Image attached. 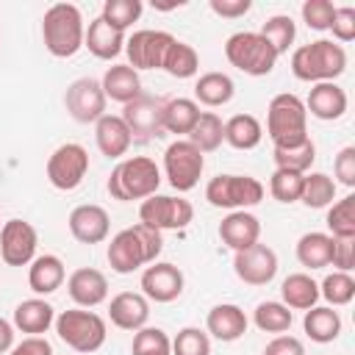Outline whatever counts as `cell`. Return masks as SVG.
Wrapping results in <instances>:
<instances>
[{"label":"cell","mask_w":355,"mask_h":355,"mask_svg":"<svg viewBox=\"0 0 355 355\" xmlns=\"http://www.w3.org/2000/svg\"><path fill=\"white\" fill-rule=\"evenodd\" d=\"M164 250V236L161 230L155 227H147V225H133V227H125L119 230L111 244H108V266L116 272V275H133L136 269H141L144 263H155L158 255Z\"/></svg>","instance_id":"obj_1"},{"label":"cell","mask_w":355,"mask_h":355,"mask_svg":"<svg viewBox=\"0 0 355 355\" xmlns=\"http://www.w3.org/2000/svg\"><path fill=\"white\" fill-rule=\"evenodd\" d=\"M133 355H169L172 352V341L161 327H141L133 336Z\"/></svg>","instance_id":"obj_45"},{"label":"cell","mask_w":355,"mask_h":355,"mask_svg":"<svg viewBox=\"0 0 355 355\" xmlns=\"http://www.w3.org/2000/svg\"><path fill=\"white\" fill-rule=\"evenodd\" d=\"M64 105L75 122L89 125V122H97L100 116H105V92H103L100 80L78 78L69 83V89L64 94Z\"/></svg>","instance_id":"obj_14"},{"label":"cell","mask_w":355,"mask_h":355,"mask_svg":"<svg viewBox=\"0 0 355 355\" xmlns=\"http://www.w3.org/2000/svg\"><path fill=\"white\" fill-rule=\"evenodd\" d=\"M236 94V83L230 75L225 72H205L197 78L194 83V103H202L208 108H219V105H227Z\"/></svg>","instance_id":"obj_30"},{"label":"cell","mask_w":355,"mask_h":355,"mask_svg":"<svg viewBox=\"0 0 355 355\" xmlns=\"http://www.w3.org/2000/svg\"><path fill=\"white\" fill-rule=\"evenodd\" d=\"M300 11H302V19L311 31H330L336 6L330 0H305Z\"/></svg>","instance_id":"obj_47"},{"label":"cell","mask_w":355,"mask_h":355,"mask_svg":"<svg viewBox=\"0 0 355 355\" xmlns=\"http://www.w3.org/2000/svg\"><path fill=\"white\" fill-rule=\"evenodd\" d=\"M94 139H97L100 153L108 158H122L133 144V136H130L125 119L114 116V114H105L94 122Z\"/></svg>","instance_id":"obj_24"},{"label":"cell","mask_w":355,"mask_h":355,"mask_svg":"<svg viewBox=\"0 0 355 355\" xmlns=\"http://www.w3.org/2000/svg\"><path fill=\"white\" fill-rule=\"evenodd\" d=\"M164 97H155V94H139L136 100L125 103L122 108V119L130 130V136L136 141H150V139H158L164 136Z\"/></svg>","instance_id":"obj_12"},{"label":"cell","mask_w":355,"mask_h":355,"mask_svg":"<svg viewBox=\"0 0 355 355\" xmlns=\"http://www.w3.org/2000/svg\"><path fill=\"white\" fill-rule=\"evenodd\" d=\"M64 280H67V269L58 255L44 252L28 263V286H31V291H36L42 297L58 291L64 286Z\"/></svg>","instance_id":"obj_25"},{"label":"cell","mask_w":355,"mask_h":355,"mask_svg":"<svg viewBox=\"0 0 355 355\" xmlns=\"http://www.w3.org/2000/svg\"><path fill=\"white\" fill-rule=\"evenodd\" d=\"M83 47H89V53L100 61H111L125 50V33L116 31L114 25H108L103 17L89 22V31L83 36Z\"/></svg>","instance_id":"obj_26"},{"label":"cell","mask_w":355,"mask_h":355,"mask_svg":"<svg viewBox=\"0 0 355 355\" xmlns=\"http://www.w3.org/2000/svg\"><path fill=\"white\" fill-rule=\"evenodd\" d=\"M83 17L80 8L72 3H53L42 17V39L50 55L72 58L83 47Z\"/></svg>","instance_id":"obj_3"},{"label":"cell","mask_w":355,"mask_h":355,"mask_svg":"<svg viewBox=\"0 0 355 355\" xmlns=\"http://www.w3.org/2000/svg\"><path fill=\"white\" fill-rule=\"evenodd\" d=\"M55 333L58 338L72 347L75 352H97L103 344H105V336H108V327H105V319L89 308H69V311H61L55 316Z\"/></svg>","instance_id":"obj_6"},{"label":"cell","mask_w":355,"mask_h":355,"mask_svg":"<svg viewBox=\"0 0 355 355\" xmlns=\"http://www.w3.org/2000/svg\"><path fill=\"white\" fill-rule=\"evenodd\" d=\"M324 222H327V230L333 239H355V197L347 194V197L330 202Z\"/></svg>","instance_id":"obj_40"},{"label":"cell","mask_w":355,"mask_h":355,"mask_svg":"<svg viewBox=\"0 0 355 355\" xmlns=\"http://www.w3.org/2000/svg\"><path fill=\"white\" fill-rule=\"evenodd\" d=\"M225 58L244 75H269L277 64V53L258 31H239L225 42Z\"/></svg>","instance_id":"obj_7"},{"label":"cell","mask_w":355,"mask_h":355,"mask_svg":"<svg viewBox=\"0 0 355 355\" xmlns=\"http://www.w3.org/2000/svg\"><path fill=\"white\" fill-rule=\"evenodd\" d=\"M53 322H55V308L47 300L31 297L14 308V327L28 336H44Z\"/></svg>","instance_id":"obj_28"},{"label":"cell","mask_w":355,"mask_h":355,"mask_svg":"<svg viewBox=\"0 0 355 355\" xmlns=\"http://www.w3.org/2000/svg\"><path fill=\"white\" fill-rule=\"evenodd\" d=\"M233 272H236V277H239L241 283H247V286H266V283H272L275 275H277V255H275L272 247H266V244L258 241V244H252V247L236 252V258H233Z\"/></svg>","instance_id":"obj_16"},{"label":"cell","mask_w":355,"mask_h":355,"mask_svg":"<svg viewBox=\"0 0 355 355\" xmlns=\"http://www.w3.org/2000/svg\"><path fill=\"white\" fill-rule=\"evenodd\" d=\"M302 183H305V175L300 172H288V169H275L272 178H269V191L277 202H300V194H302Z\"/></svg>","instance_id":"obj_44"},{"label":"cell","mask_w":355,"mask_h":355,"mask_svg":"<svg viewBox=\"0 0 355 355\" xmlns=\"http://www.w3.org/2000/svg\"><path fill=\"white\" fill-rule=\"evenodd\" d=\"M305 111L322 122L341 119L347 111V92L333 80V83H313L305 100Z\"/></svg>","instance_id":"obj_23"},{"label":"cell","mask_w":355,"mask_h":355,"mask_svg":"<svg viewBox=\"0 0 355 355\" xmlns=\"http://www.w3.org/2000/svg\"><path fill=\"white\" fill-rule=\"evenodd\" d=\"M183 272L169 261H155L141 272V294L153 302H175L183 294Z\"/></svg>","instance_id":"obj_17"},{"label":"cell","mask_w":355,"mask_h":355,"mask_svg":"<svg viewBox=\"0 0 355 355\" xmlns=\"http://www.w3.org/2000/svg\"><path fill=\"white\" fill-rule=\"evenodd\" d=\"M263 355H305V347L297 336H275L266 347H263Z\"/></svg>","instance_id":"obj_51"},{"label":"cell","mask_w":355,"mask_h":355,"mask_svg":"<svg viewBox=\"0 0 355 355\" xmlns=\"http://www.w3.org/2000/svg\"><path fill=\"white\" fill-rule=\"evenodd\" d=\"M8 355H53V347L44 336H28L8 349Z\"/></svg>","instance_id":"obj_52"},{"label":"cell","mask_w":355,"mask_h":355,"mask_svg":"<svg viewBox=\"0 0 355 355\" xmlns=\"http://www.w3.org/2000/svg\"><path fill=\"white\" fill-rule=\"evenodd\" d=\"M158 186H161V169L147 155L122 158L111 169V178H108V194L119 202L147 200V197L158 194Z\"/></svg>","instance_id":"obj_4"},{"label":"cell","mask_w":355,"mask_h":355,"mask_svg":"<svg viewBox=\"0 0 355 355\" xmlns=\"http://www.w3.org/2000/svg\"><path fill=\"white\" fill-rule=\"evenodd\" d=\"M108 316L119 330H141L147 327L150 319V300L139 291H119L111 305H108Z\"/></svg>","instance_id":"obj_20"},{"label":"cell","mask_w":355,"mask_h":355,"mask_svg":"<svg viewBox=\"0 0 355 355\" xmlns=\"http://www.w3.org/2000/svg\"><path fill=\"white\" fill-rule=\"evenodd\" d=\"M208 6H211L214 14L227 17V19H239V17H244V14L252 8L250 0H211Z\"/></svg>","instance_id":"obj_53"},{"label":"cell","mask_w":355,"mask_h":355,"mask_svg":"<svg viewBox=\"0 0 355 355\" xmlns=\"http://www.w3.org/2000/svg\"><path fill=\"white\" fill-rule=\"evenodd\" d=\"M36 227L25 219H8L0 227V258L8 266H28L36 258Z\"/></svg>","instance_id":"obj_15"},{"label":"cell","mask_w":355,"mask_h":355,"mask_svg":"<svg viewBox=\"0 0 355 355\" xmlns=\"http://www.w3.org/2000/svg\"><path fill=\"white\" fill-rule=\"evenodd\" d=\"M205 200L214 208L247 211L263 200V183L250 175H216L205 186Z\"/></svg>","instance_id":"obj_8"},{"label":"cell","mask_w":355,"mask_h":355,"mask_svg":"<svg viewBox=\"0 0 355 355\" xmlns=\"http://www.w3.org/2000/svg\"><path fill=\"white\" fill-rule=\"evenodd\" d=\"M86 172H89V153L78 141H67V144L55 147L47 158V180L58 191L78 189L83 183Z\"/></svg>","instance_id":"obj_11"},{"label":"cell","mask_w":355,"mask_h":355,"mask_svg":"<svg viewBox=\"0 0 355 355\" xmlns=\"http://www.w3.org/2000/svg\"><path fill=\"white\" fill-rule=\"evenodd\" d=\"M175 42L172 33L166 31H136L125 39V53H128V61L130 67L139 72V69H161L164 64V55L169 50V44Z\"/></svg>","instance_id":"obj_13"},{"label":"cell","mask_w":355,"mask_h":355,"mask_svg":"<svg viewBox=\"0 0 355 355\" xmlns=\"http://www.w3.org/2000/svg\"><path fill=\"white\" fill-rule=\"evenodd\" d=\"M205 169V155L189 141L178 139L164 150V175L175 191H191Z\"/></svg>","instance_id":"obj_9"},{"label":"cell","mask_w":355,"mask_h":355,"mask_svg":"<svg viewBox=\"0 0 355 355\" xmlns=\"http://www.w3.org/2000/svg\"><path fill=\"white\" fill-rule=\"evenodd\" d=\"M333 169H336L338 183L347 186V189H352V186H355V147H344V150L336 155Z\"/></svg>","instance_id":"obj_50"},{"label":"cell","mask_w":355,"mask_h":355,"mask_svg":"<svg viewBox=\"0 0 355 355\" xmlns=\"http://www.w3.org/2000/svg\"><path fill=\"white\" fill-rule=\"evenodd\" d=\"M330 266H336V272H349L355 266V239H333Z\"/></svg>","instance_id":"obj_49"},{"label":"cell","mask_w":355,"mask_h":355,"mask_svg":"<svg viewBox=\"0 0 355 355\" xmlns=\"http://www.w3.org/2000/svg\"><path fill=\"white\" fill-rule=\"evenodd\" d=\"M247 324H250L247 313L239 305H233V302H219L205 316V333H211L214 338L227 341V344L239 341L247 333Z\"/></svg>","instance_id":"obj_22"},{"label":"cell","mask_w":355,"mask_h":355,"mask_svg":"<svg viewBox=\"0 0 355 355\" xmlns=\"http://www.w3.org/2000/svg\"><path fill=\"white\" fill-rule=\"evenodd\" d=\"M169 355H172V352H169Z\"/></svg>","instance_id":"obj_55"},{"label":"cell","mask_w":355,"mask_h":355,"mask_svg":"<svg viewBox=\"0 0 355 355\" xmlns=\"http://www.w3.org/2000/svg\"><path fill=\"white\" fill-rule=\"evenodd\" d=\"M302 330L311 341L316 344H330L338 338L341 333V316L338 311H333L330 305H313L311 311H305V319H302Z\"/></svg>","instance_id":"obj_31"},{"label":"cell","mask_w":355,"mask_h":355,"mask_svg":"<svg viewBox=\"0 0 355 355\" xmlns=\"http://www.w3.org/2000/svg\"><path fill=\"white\" fill-rule=\"evenodd\" d=\"M280 297L288 311H311L319 302V283L305 272H294L280 283Z\"/></svg>","instance_id":"obj_29"},{"label":"cell","mask_w":355,"mask_h":355,"mask_svg":"<svg viewBox=\"0 0 355 355\" xmlns=\"http://www.w3.org/2000/svg\"><path fill=\"white\" fill-rule=\"evenodd\" d=\"M266 133L275 147H291V144L305 141L308 139L305 103L291 92L275 94L269 100V111H266Z\"/></svg>","instance_id":"obj_5"},{"label":"cell","mask_w":355,"mask_h":355,"mask_svg":"<svg viewBox=\"0 0 355 355\" xmlns=\"http://www.w3.org/2000/svg\"><path fill=\"white\" fill-rule=\"evenodd\" d=\"M200 116V105L189 97H172L164 103V133L189 136Z\"/></svg>","instance_id":"obj_33"},{"label":"cell","mask_w":355,"mask_h":355,"mask_svg":"<svg viewBox=\"0 0 355 355\" xmlns=\"http://www.w3.org/2000/svg\"><path fill=\"white\" fill-rule=\"evenodd\" d=\"M194 219V205L183 197L153 194L139 205V222L155 230H183Z\"/></svg>","instance_id":"obj_10"},{"label":"cell","mask_w":355,"mask_h":355,"mask_svg":"<svg viewBox=\"0 0 355 355\" xmlns=\"http://www.w3.org/2000/svg\"><path fill=\"white\" fill-rule=\"evenodd\" d=\"M319 297H324L330 302V308L338 305H349L355 297V280L349 272H330L322 283H319Z\"/></svg>","instance_id":"obj_42"},{"label":"cell","mask_w":355,"mask_h":355,"mask_svg":"<svg viewBox=\"0 0 355 355\" xmlns=\"http://www.w3.org/2000/svg\"><path fill=\"white\" fill-rule=\"evenodd\" d=\"M252 322H255V327H258L261 333H277V336H283V333H288V327H291V322H294V313H291L283 302L266 300V302H258V305H255Z\"/></svg>","instance_id":"obj_38"},{"label":"cell","mask_w":355,"mask_h":355,"mask_svg":"<svg viewBox=\"0 0 355 355\" xmlns=\"http://www.w3.org/2000/svg\"><path fill=\"white\" fill-rule=\"evenodd\" d=\"M14 347V324L0 316V355Z\"/></svg>","instance_id":"obj_54"},{"label":"cell","mask_w":355,"mask_h":355,"mask_svg":"<svg viewBox=\"0 0 355 355\" xmlns=\"http://www.w3.org/2000/svg\"><path fill=\"white\" fill-rule=\"evenodd\" d=\"M172 355H211V338L200 327H183L172 341Z\"/></svg>","instance_id":"obj_46"},{"label":"cell","mask_w":355,"mask_h":355,"mask_svg":"<svg viewBox=\"0 0 355 355\" xmlns=\"http://www.w3.org/2000/svg\"><path fill=\"white\" fill-rule=\"evenodd\" d=\"M263 139V128L252 114H233L225 122V141L236 150H252Z\"/></svg>","instance_id":"obj_34"},{"label":"cell","mask_w":355,"mask_h":355,"mask_svg":"<svg viewBox=\"0 0 355 355\" xmlns=\"http://www.w3.org/2000/svg\"><path fill=\"white\" fill-rule=\"evenodd\" d=\"M69 233L75 241L80 244H100L108 239V230H111V216L103 205H94V202H83L78 208H72L69 219Z\"/></svg>","instance_id":"obj_18"},{"label":"cell","mask_w":355,"mask_h":355,"mask_svg":"<svg viewBox=\"0 0 355 355\" xmlns=\"http://www.w3.org/2000/svg\"><path fill=\"white\" fill-rule=\"evenodd\" d=\"M189 141L205 155V153H214L222 147L225 141V122L214 114V111H200L191 133H189Z\"/></svg>","instance_id":"obj_35"},{"label":"cell","mask_w":355,"mask_h":355,"mask_svg":"<svg viewBox=\"0 0 355 355\" xmlns=\"http://www.w3.org/2000/svg\"><path fill=\"white\" fill-rule=\"evenodd\" d=\"M333 200H336V180L330 175H324V172L305 175L302 194H300L302 205H308V208H327Z\"/></svg>","instance_id":"obj_39"},{"label":"cell","mask_w":355,"mask_h":355,"mask_svg":"<svg viewBox=\"0 0 355 355\" xmlns=\"http://www.w3.org/2000/svg\"><path fill=\"white\" fill-rule=\"evenodd\" d=\"M330 255H333V236L330 233L311 230V233L300 236V241H297V261L305 269H324V266H330Z\"/></svg>","instance_id":"obj_32"},{"label":"cell","mask_w":355,"mask_h":355,"mask_svg":"<svg viewBox=\"0 0 355 355\" xmlns=\"http://www.w3.org/2000/svg\"><path fill=\"white\" fill-rule=\"evenodd\" d=\"M141 11H144L141 0H105L100 17H103L108 25H114L116 31L125 33V31L141 17Z\"/></svg>","instance_id":"obj_43"},{"label":"cell","mask_w":355,"mask_h":355,"mask_svg":"<svg viewBox=\"0 0 355 355\" xmlns=\"http://www.w3.org/2000/svg\"><path fill=\"white\" fill-rule=\"evenodd\" d=\"M347 69V50L333 39H316L291 53V72L305 83H333Z\"/></svg>","instance_id":"obj_2"},{"label":"cell","mask_w":355,"mask_h":355,"mask_svg":"<svg viewBox=\"0 0 355 355\" xmlns=\"http://www.w3.org/2000/svg\"><path fill=\"white\" fill-rule=\"evenodd\" d=\"M258 33L272 44V50H275L277 55H283V53L294 44L297 25H294V19H291L288 14H275V17H269V19L261 25Z\"/></svg>","instance_id":"obj_41"},{"label":"cell","mask_w":355,"mask_h":355,"mask_svg":"<svg viewBox=\"0 0 355 355\" xmlns=\"http://www.w3.org/2000/svg\"><path fill=\"white\" fill-rule=\"evenodd\" d=\"M330 31H333V36H336L338 44L352 42V39H355V8H352V6L336 8L333 22H330Z\"/></svg>","instance_id":"obj_48"},{"label":"cell","mask_w":355,"mask_h":355,"mask_svg":"<svg viewBox=\"0 0 355 355\" xmlns=\"http://www.w3.org/2000/svg\"><path fill=\"white\" fill-rule=\"evenodd\" d=\"M67 291L72 297V302L78 308H97L100 302L108 300V280L100 269L92 266H80L69 275L67 280Z\"/></svg>","instance_id":"obj_19"},{"label":"cell","mask_w":355,"mask_h":355,"mask_svg":"<svg viewBox=\"0 0 355 355\" xmlns=\"http://www.w3.org/2000/svg\"><path fill=\"white\" fill-rule=\"evenodd\" d=\"M161 69H164L166 75L178 78V80L194 78V75H197V69H200V55H197V50H194L191 44H186V42L175 39V42L169 44L166 55H164Z\"/></svg>","instance_id":"obj_36"},{"label":"cell","mask_w":355,"mask_h":355,"mask_svg":"<svg viewBox=\"0 0 355 355\" xmlns=\"http://www.w3.org/2000/svg\"><path fill=\"white\" fill-rule=\"evenodd\" d=\"M219 239L233 250L241 252L252 244H258L261 239V222L255 214L250 211H230L222 222H219Z\"/></svg>","instance_id":"obj_21"},{"label":"cell","mask_w":355,"mask_h":355,"mask_svg":"<svg viewBox=\"0 0 355 355\" xmlns=\"http://www.w3.org/2000/svg\"><path fill=\"white\" fill-rule=\"evenodd\" d=\"M100 86L105 92V100H114V103H122V105L141 94V78L130 64L108 67L103 80H100Z\"/></svg>","instance_id":"obj_27"},{"label":"cell","mask_w":355,"mask_h":355,"mask_svg":"<svg viewBox=\"0 0 355 355\" xmlns=\"http://www.w3.org/2000/svg\"><path fill=\"white\" fill-rule=\"evenodd\" d=\"M272 158H275L277 169H288V172L308 175V169H311L313 161H316V144H313V139L308 136V139L300 141V144H291V147H275V150H272Z\"/></svg>","instance_id":"obj_37"}]
</instances>
